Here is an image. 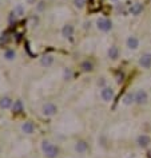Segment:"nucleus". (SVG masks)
<instances>
[{
    "label": "nucleus",
    "mask_w": 151,
    "mask_h": 158,
    "mask_svg": "<svg viewBox=\"0 0 151 158\" xmlns=\"http://www.w3.org/2000/svg\"><path fill=\"white\" fill-rule=\"evenodd\" d=\"M142 10H143V5L142 4H139V3H136V4H132L131 5V8H130V12H131V15H139V13L142 12Z\"/></svg>",
    "instance_id": "obj_9"
},
{
    "label": "nucleus",
    "mask_w": 151,
    "mask_h": 158,
    "mask_svg": "<svg viewBox=\"0 0 151 158\" xmlns=\"http://www.w3.org/2000/svg\"><path fill=\"white\" fill-rule=\"evenodd\" d=\"M139 64L143 68H150L151 67V54L150 52L143 54L141 56V59H139Z\"/></svg>",
    "instance_id": "obj_3"
},
{
    "label": "nucleus",
    "mask_w": 151,
    "mask_h": 158,
    "mask_svg": "<svg viewBox=\"0 0 151 158\" xmlns=\"http://www.w3.org/2000/svg\"><path fill=\"white\" fill-rule=\"evenodd\" d=\"M123 102L126 103V105H130V103H132V102H135V95L134 94H127L126 97H124V99H123Z\"/></svg>",
    "instance_id": "obj_15"
},
{
    "label": "nucleus",
    "mask_w": 151,
    "mask_h": 158,
    "mask_svg": "<svg viewBox=\"0 0 151 158\" xmlns=\"http://www.w3.org/2000/svg\"><path fill=\"white\" fill-rule=\"evenodd\" d=\"M22 129H23V131L27 133V134H32L33 133V125L31 122H25Z\"/></svg>",
    "instance_id": "obj_12"
},
{
    "label": "nucleus",
    "mask_w": 151,
    "mask_h": 158,
    "mask_svg": "<svg viewBox=\"0 0 151 158\" xmlns=\"http://www.w3.org/2000/svg\"><path fill=\"white\" fill-rule=\"evenodd\" d=\"M82 68H83L84 71H91V70H92V63L86 60V62L82 63Z\"/></svg>",
    "instance_id": "obj_16"
},
{
    "label": "nucleus",
    "mask_w": 151,
    "mask_h": 158,
    "mask_svg": "<svg viewBox=\"0 0 151 158\" xmlns=\"http://www.w3.org/2000/svg\"><path fill=\"white\" fill-rule=\"evenodd\" d=\"M72 34H74V28H72V25H65V27L63 28V35L65 36V38H71L72 36Z\"/></svg>",
    "instance_id": "obj_13"
},
{
    "label": "nucleus",
    "mask_w": 151,
    "mask_h": 158,
    "mask_svg": "<svg viewBox=\"0 0 151 158\" xmlns=\"http://www.w3.org/2000/svg\"><path fill=\"white\" fill-rule=\"evenodd\" d=\"M75 149H76V151H78V153H84V151L88 149V146H87V143L84 142V141H80V142L76 143Z\"/></svg>",
    "instance_id": "obj_10"
},
{
    "label": "nucleus",
    "mask_w": 151,
    "mask_h": 158,
    "mask_svg": "<svg viewBox=\"0 0 151 158\" xmlns=\"http://www.w3.org/2000/svg\"><path fill=\"white\" fill-rule=\"evenodd\" d=\"M100 95H102V99H103V100L110 102V100L114 98V90L111 87H104L103 90H102Z\"/></svg>",
    "instance_id": "obj_5"
},
{
    "label": "nucleus",
    "mask_w": 151,
    "mask_h": 158,
    "mask_svg": "<svg viewBox=\"0 0 151 158\" xmlns=\"http://www.w3.org/2000/svg\"><path fill=\"white\" fill-rule=\"evenodd\" d=\"M11 105H12V100L10 98H4V99H1V102H0V106H1L3 109H8Z\"/></svg>",
    "instance_id": "obj_14"
},
{
    "label": "nucleus",
    "mask_w": 151,
    "mask_h": 158,
    "mask_svg": "<svg viewBox=\"0 0 151 158\" xmlns=\"http://www.w3.org/2000/svg\"><path fill=\"white\" fill-rule=\"evenodd\" d=\"M43 150H44L45 156H47L48 158H54V157L58 156V149H56L55 146H52L51 143H48V142H44Z\"/></svg>",
    "instance_id": "obj_2"
},
{
    "label": "nucleus",
    "mask_w": 151,
    "mask_h": 158,
    "mask_svg": "<svg viewBox=\"0 0 151 158\" xmlns=\"http://www.w3.org/2000/svg\"><path fill=\"white\" fill-rule=\"evenodd\" d=\"M43 113H44V115H48V117L54 115L56 113V106L52 105V103H47L43 107Z\"/></svg>",
    "instance_id": "obj_6"
},
{
    "label": "nucleus",
    "mask_w": 151,
    "mask_h": 158,
    "mask_svg": "<svg viewBox=\"0 0 151 158\" xmlns=\"http://www.w3.org/2000/svg\"><path fill=\"white\" fill-rule=\"evenodd\" d=\"M75 5H76V7H83L84 0H75Z\"/></svg>",
    "instance_id": "obj_20"
},
{
    "label": "nucleus",
    "mask_w": 151,
    "mask_h": 158,
    "mask_svg": "<svg viewBox=\"0 0 151 158\" xmlns=\"http://www.w3.org/2000/svg\"><path fill=\"white\" fill-rule=\"evenodd\" d=\"M28 1H30V3H32V1H33V0H28Z\"/></svg>",
    "instance_id": "obj_21"
},
{
    "label": "nucleus",
    "mask_w": 151,
    "mask_h": 158,
    "mask_svg": "<svg viewBox=\"0 0 151 158\" xmlns=\"http://www.w3.org/2000/svg\"><path fill=\"white\" fill-rule=\"evenodd\" d=\"M20 110H22V103H20V102H16V103H15V106H13V111L19 113Z\"/></svg>",
    "instance_id": "obj_18"
},
{
    "label": "nucleus",
    "mask_w": 151,
    "mask_h": 158,
    "mask_svg": "<svg viewBox=\"0 0 151 158\" xmlns=\"http://www.w3.org/2000/svg\"><path fill=\"white\" fill-rule=\"evenodd\" d=\"M13 56H15V52H13V51H7V52H5V58L7 59H12Z\"/></svg>",
    "instance_id": "obj_19"
},
{
    "label": "nucleus",
    "mask_w": 151,
    "mask_h": 158,
    "mask_svg": "<svg viewBox=\"0 0 151 158\" xmlns=\"http://www.w3.org/2000/svg\"><path fill=\"white\" fill-rule=\"evenodd\" d=\"M52 63V58L51 56H45V58L42 59V64L43 66H50Z\"/></svg>",
    "instance_id": "obj_17"
},
{
    "label": "nucleus",
    "mask_w": 151,
    "mask_h": 158,
    "mask_svg": "<svg viewBox=\"0 0 151 158\" xmlns=\"http://www.w3.org/2000/svg\"><path fill=\"white\" fill-rule=\"evenodd\" d=\"M127 47H129L130 50H136V48L139 47L138 38H135V36H130V38L127 39Z\"/></svg>",
    "instance_id": "obj_7"
},
{
    "label": "nucleus",
    "mask_w": 151,
    "mask_h": 158,
    "mask_svg": "<svg viewBox=\"0 0 151 158\" xmlns=\"http://www.w3.org/2000/svg\"><path fill=\"white\" fill-rule=\"evenodd\" d=\"M134 95H135V102L139 103V105H142V103H146L147 102V98H149V97H147V93L144 90H138L135 94H134Z\"/></svg>",
    "instance_id": "obj_4"
},
{
    "label": "nucleus",
    "mask_w": 151,
    "mask_h": 158,
    "mask_svg": "<svg viewBox=\"0 0 151 158\" xmlns=\"http://www.w3.org/2000/svg\"><path fill=\"white\" fill-rule=\"evenodd\" d=\"M150 142H151L150 137L146 136V134H142V136L138 137V145L142 146V148H146V146H149Z\"/></svg>",
    "instance_id": "obj_8"
},
{
    "label": "nucleus",
    "mask_w": 151,
    "mask_h": 158,
    "mask_svg": "<svg viewBox=\"0 0 151 158\" xmlns=\"http://www.w3.org/2000/svg\"><path fill=\"white\" fill-rule=\"evenodd\" d=\"M119 55V50L118 47H115V46H112V47H110V50H108V56H110L111 59H116Z\"/></svg>",
    "instance_id": "obj_11"
},
{
    "label": "nucleus",
    "mask_w": 151,
    "mask_h": 158,
    "mask_svg": "<svg viewBox=\"0 0 151 158\" xmlns=\"http://www.w3.org/2000/svg\"><path fill=\"white\" fill-rule=\"evenodd\" d=\"M96 24H98V28H99V30L103 31V32H107V31H110L111 28H112V23H111V20H108V19H106V18L98 19Z\"/></svg>",
    "instance_id": "obj_1"
}]
</instances>
